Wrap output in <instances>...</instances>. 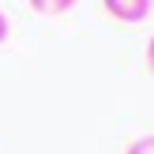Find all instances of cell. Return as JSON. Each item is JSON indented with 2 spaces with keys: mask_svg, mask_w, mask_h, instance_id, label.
<instances>
[{
  "mask_svg": "<svg viewBox=\"0 0 154 154\" xmlns=\"http://www.w3.org/2000/svg\"><path fill=\"white\" fill-rule=\"evenodd\" d=\"M102 8H105V15H113L120 23H147L154 11L150 0H102Z\"/></svg>",
  "mask_w": 154,
  "mask_h": 154,
  "instance_id": "obj_1",
  "label": "cell"
},
{
  "mask_svg": "<svg viewBox=\"0 0 154 154\" xmlns=\"http://www.w3.org/2000/svg\"><path fill=\"white\" fill-rule=\"evenodd\" d=\"M38 15H64L68 8H75V0H30Z\"/></svg>",
  "mask_w": 154,
  "mask_h": 154,
  "instance_id": "obj_2",
  "label": "cell"
},
{
  "mask_svg": "<svg viewBox=\"0 0 154 154\" xmlns=\"http://www.w3.org/2000/svg\"><path fill=\"white\" fill-rule=\"evenodd\" d=\"M124 154H154V135H139V139H132Z\"/></svg>",
  "mask_w": 154,
  "mask_h": 154,
  "instance_id": "obj_3",
  "label": "cell"
},
{
  "mask_svg": "<svg viewBox=\"0 0 154 154\" xmlns=\"http://www.w3.org/2000/svg\"><path fill=\"white\" fill-rule=\"evenodd\" d=\"M8 34H11V23H8V15H4V11H0V45H4V42H8Z\"/></svg>",
  "mask_w": 154,
  "mask_h": 154,
  "instance_id": "obj_4",
  "label": "cell"
},
{
  "mask_svg": "<svg viewBox=\"0 0 154 154\" xmlns=\"http://www.w3.org/2000/svg\"><path fill=\"white\" fill-rule=\"evenodd\" d=\"M147 68H150V79H154V34H150V42H147Z\"/></svg>",
  "mask_w": 154,
  "mask_h": 154,
  "instance_id": "obj_5",
  "label": "cell"
},
{
  "mask_svg": "<svg viewBox=\"0 0 154 154\" xmlns=\"http://www.w3.org/2000/svg\"><path fill=\"white\" fill-rule=\"evenodd\" d=\"M150 4H154V0H150Z\"/></svg>",
  "mask_w": 154,
  "mask_h": 154,
  "instance_id": "obj_6",
  "label": "cell"
}]
</instances>
